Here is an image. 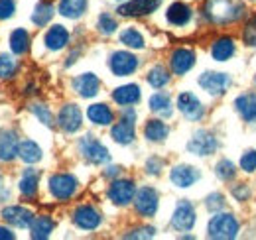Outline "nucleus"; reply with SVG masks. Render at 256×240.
<instances>
[{"label":"nucleus","instance_id":"nucleus-1","mask_svg":"<svg viewBox=\"0 0 256 240\" xmlns=\"http://www.w3.org/2000/svg\"><path fill=\"white\" fill-rule=\"evenodd\" d=\"M244 16V6L234 0H207L205 18L213 24H232Z\"/></svg>","mask_w":256,"mask_h":240},{"label":"nucleus","instance_id":"nucleus-2","mask_svg":"<svg viewBox=\"0 0 256 240\" xmlns=\"http://www.w3.org/2000/svg\"><path fill=\"white\" fill-rule=\"evenodd\" d=\"M207 230H209V238L230 240L238 234V220L228 212H221L209 220Z\"/></svg>","mask_w":256,"mask_h":240},{"label":"nucleus","instance_id":"nucleus-3","mask_svg":"<svg viewBox=\"0 0 256 240\" xmlns=\"http://www.w3.org/2000/svg\"><path fill=\"white\" fill-rule=\"evenodd\" d=\"M199 85L201 89L207 90L209 94H224L228 87L232 85V79L230 75L226 73H219V71H205L201 77H199Z\"/></svg>","mask_w":256,"mask_h":240},{"label":"nucleus","instance_id":"nucleus-4","mask_svg":"<svg viewBox=\"0 0 256 240\" xmlns=\"http://www.w3.org/2000/svg\"><path fill=\"white\" fill-rule=\"evenodd\" d=\"M79 152L83 154V158H85L87 162L96 164V166L108 162V158H110V156H108V150H106L96 138H93V136L81 138V142H79Z\"/></svg>","mask_w":256,"mask_h":240},{"label":"nucleus","instance_id":"nucleus-5","mask_svg":"<svg viewBox=\"0 0 256 240\" xmlns=\"http://www.w3.org/2000/svg\"><path fill=\"white\" fill-rule=\"evenodd\" d=\"M217 138L209 132V130H199V132H195L193 134V138L190 140V144H188V150L195 154V156H211V154H215L217 152Z\"/></svg>","mask_w":256,"mask_h":240},{"label":"nucleus","instance_id":"nucleus-6","mask_svg":"<svg viewBox=\"0 0 256 240\" xmlns=\"http://www.w3.org/2000/svg\"><path fill=\"white\" fill-rule=\"evenodd\" d=\"M50 191L56 199H69L73 197V193L77 191V180L73 176H67V174H58V176H52L50 178Z\"/></svg>","mask_w":256,"mask_h":240},{"label":"nucleus","instance_id":"nucleus-7","mask_svg":"<svg viewBox=\"0 0 256 240\" xmlns=\"http://www.w3.org/2000/svg\"><path fill=\"white\" fill-rule=\"evenodd\" d=\"M193 224H195V209L190 201H180L176 212L172 216V226L176 230H192Z\"/></svg>","mask_w":256,"mask_h":240},{"label":"nucleus","instance_id":"nucleus-8","mask_svg":"<svg viewBox=\"0 0 256 240\" xmlns=\"http://www.w3.org/2000/svg\"><path fill=\"white\" fill-rule=\"evenodd\" d=\"M134 207L142 216H152L158 210V193L152 187H142L136 193L134 199Z\"/></svg>","mask_w":256,"mask_h":240},{"label":"nucleus","instance_id":"nucleus-9","mask_svg":"<svg viewBox=\"0 0 256 240\" xmlns=\"http://www.w3.org/2000/svg\"><path fill=\"white\" fill-rule=\"evenodd\" d=\"M136 193V187L134 183L128 180H118L114 181L110 187H108V199L114 203V205H128L132 201Z\"/></svg>","mask_w":256,"mask_h":240},{"label":"nucleus","instance_id":"nucleus-10","mask_svg":"<svg viewBox=\"0 0 256 240\" xmlns=\"http://www.w3.org/2000/svg\"><path fill=\"white\" fill-rule=\"evenodd\" d=\"M138 67V60L128 52H116L110 56V69L116 77H126Z\"/></svg>","mask_w":256,"mask_h":240},{"label":"nucleus","instance_id":"nucleus-11","mask_svg":"<svg viewBox=\"0 0 256 240\" xmlns=\"http://www.w3.org/2000/svg\"><path fill=\"white\" fill-rule=\"evenodd\" d=\"M164 0H130L126 4L118 6V14L120 16H144V14H152Z\"/></svg>","mask_w":256,"mask_h":240},{"label":"nucleus","instance_id":"nucleus-12","mask_svg":"<svg viewBox=\"0 0 256 240\" xmlns=\"http://www.w3.org/2000/svg\"><path fill=\"white\" fill-rule=\"evenodd\" d=\"M81 110L75 106V104H65L64 108L60 110V116H58V124L62 126V130H65L67 134H73L81 128Z\"/></svg>","mask_w":256,"mask_h":240},{"label":"nucleus","instance_id":"nucleus-13","mask_svg":"<svg viewBox=\"0 0 256 240\" xmlns=\"http://www.w3.org/2000/svg\"><path fill=\"white\" fill-rule=\"evenodd\" d=\"M73 220L83 230H95L96 226L100 224V214L91 205H81L73 212Z\"/></svg>","mask_w":256,"mask_h":240},{"label":"nucleus","instance_id":"nucleus-14","mask_svg":"<svg viewBox=\"0 0 256 240\" xmlns=\"http://www.w3.org/2000/svg\"><path fill=\"white\" fill-rule=\"evenodd\" d=\"M178 108L190 120L203 118V104H201V100L195 94H192V92H182L178 96Z\"/></svg>","mask_w":256,"mask_h":240},{"label":"nucleus","instance_id":"nucleus-15","mask_svg":"<svg viewBox=\"0 0 256 240\" xmlns=\"http://www.w3.org/2000/svg\"><path fill=\"white\" fill-rule=\"evenodd\" d=\"M18 136L12 130H0V162H12L18 156Z\"/></svg>","mask_w":256,"mask_h":240},{"label":"nucleus","instance_id":"nucleus-16","mask_svg":"<svg viewBox=\"0 0 256 240\" xmlns=\"http://www.w3.org/2000/svg\"><path fill=\"white\" fill-rule=\"evenodd\" d=\"M2 218L18 228H26V226H32L36 216L32 214V210L24 209V207H8L2 210Z\"/></svg>","mask_w":256,"mask_h":240},{"label":"nucleus","instance_id":"nucleus-17","mask_svg":"<svg viewBox=\"0 0 256 240\" xmlns=\"http://www.w3.org/2000/svg\"><path fill=\"white\" fill-rule=\"evenodd\" d=\"M170 63H172V69H174L176 75H186L193 67V63H195V54H193L192 50L180 48V50H176L172 54Z\"/></svg>","mask_w":256,"mask_h":240},{"label":"nucleus","instance_id":"nucleus-18","mask_svg":"<svg viewBox=\"0 0 256 240\" xmlns=\"http://www.w3.org/2000/svg\"><path fill=\"white\" fill-rule=\"evenodd\" d=\"M98 87H100L98 77L93 75V73H83V75H79V77L73 81V89L77 90L81 96H85V98L95 96L96 92H98Z\"/></svg>","mask_w":256,"mask_h":240},{"label":"nucleus","instance_id":"nucleus-19","mask_svg":"<svg viewBox=\"0 0 256 240\" xmlns=\"http://www.w3.org/2000/svg\"><path fill=\"white\" fill-rule=\"evenodd\" d=\"M172 183L178 185V187H192L195 181L199 180V172L192 168V166H176L172 170Z\"/></svg>","mask_w":256,"mask_h":240},{"label":"nucleus","instance_id":"nucleus-20","mask_svg":"<svg viewBox=\"0 0 256 240\" xmlns=\"http://www.w3.org/2000/svg\"><path fill=\"white\" fill-rule=\"evenodd\" d=\"M234 108L246 122H256V94L246 92L234 100Z\"/></svg>","mask_w":256,"mask_h":240},{"label":"nucleus","instance_id":"nucleus-21","mask_svg":"<svg viewBox=\"0 0 256 240\" xmlns=\"http://www.w3.org/2000/svg\"><path fill=\"white\" fill-rule=\"evenodd\" d=\"M166 16H168V22H172L174 26H186L192 20V8L184 2H174L168 8Z\"/></svg>","mask_w":256,"mask_h":240},{"label":"nucleus","instance_id":"nucleus-22","mask_svg":"<svg viewBox=\"0 0 256 240\" xmlns=\"http://www.w3.org/2000/svg\"><path fill=\"white\" fill-rule=\"evenodd\" d=\"M110 134H112V140L114 142H118V144H130L134 140V136H136V132H134V120L122 118L120 122H116L112 126V130H110Z\"/></svg>","mask_w":256,"mask_h":240},{"label":"nucleus","instance_id":"nucleus-23","mask_svg":"<svg viewBox=\"0 0 256 240\" xmlns=\"http://www.w3.org/2000/svg\"><path fill=\"white\" fill-rule=\"evenodd\" d=\"M234 54V42L232 38L224 36V38H219L213 42V48H211V56L215 61H226L232 58Z\"/></svg>","mask_w":256,"mask_h":240},{"label":"nucleus","instance_id":"nucleus-24","mask_svg":"<svg viewBox=\"0 0 256 240\" xmlns=\"http://www.w3.org/2000/svg\"><path fill=\"white\" fill-rule=\"evenodd\" d=\"M69 42V32L65 30L64 26H54L50 28V32L46 34V46L48 50H54V52H60L64 50Z\"/></svg>","mask_w":256,"mask_h":240},{"label":"nucleus","instance_id":"nucleus-25","mask_svg":"<svg viewBox=\"0 0 256 240\" xmlns=\"http://www.w3.org/2000/svg\"><path fill=\"white\" fill-rule=\"evenodd\" d=\"M87 116H89V120H91L93 124H98V126H108V124L112 122V118H114L112 110H110L106 104H102V102L91 104V106L87 108Z\"/></svg>","mask_w":256,"mask_h":240},{"label":"nucleus","instance_id":"nucleus-26","mask_svg":"<svg viewBox=\"0 0 256 240\" xmlns=\"http://www.w3.org/2000/svg\"><path fill=\"white\" fill-rule=\"evenodd\" d=\"M112 98L114 102L126 106V104H134L140 100V87L138 85H124V87H118L112 92Z\"/></svg>","mask_w":256,"mask_h":240},{"label":"nucleus","instance_id":"nucleus-27","mask_svg":"<svg viewBox=\"0 0 256 240\" xmlns=\"http://www.w3.org/2000/svg\"><path fill=\"white\" fill-rule=\"evenodd\" d=\"M87 10V0H62L60 2V14L65 18H81Z\"/></svg>","mask_w":256,"mask_h":240},{"label":"nucleus","instance_id":"nucleus-28","mask_svg":"<svg viewBox=\"0 0 256 240\" xmlns=\"http://www.w3.org/2000/svg\"><path fill=\"white\" fill-rule=\"evenodd\" d=\"M168 134H170V130L162 120H148L144 126V136L150 142H162L168 138Z\"/></svg>","mask_w":256,"mask_h":240},{"label":"nucleus","instance_id":"nucleus-29","mask_svg":"<svg viewBox=\"0 0 256 240\" xmlns=\"http://www.w3.org/2000/svg\"><path fill=\"white\" fill-rule=\"evenodd\" d=\"M56 222L50 216H36L32 222V238L34 240H46L50 232L54 230Z\"/></svg>","mask_w":256,"mask_h":240},{"label":"nucleus","instance_id":"nucleus-30","mask_svg":"<svg viewBox=\"0 0 256 240\" xmlns=\"http://www.w3.org/2000/svg\"><path fill=\"white\" fill-rule=\"evenodd\" d=\"M38 183H40V172L38 170H26L22 174V180H20V191H22V195L34 197L36 191H38Z\"/></svg>","mask_w":256,"mask_h":240},{"label":"nucleus","instance_id":"nucleus-31","mask_svg":"<svg viewBox=\"0 0 256 240\" xmlns=\"http://www.w3.org/2000/svg\"><path fill=\"white\" fill-rule=\"evenodd\" d=\"M18 156H20L26 164H36V162L42 160V150H40V146H38L36 142L24 140V142L20 144V148H18Z\"/></svg>","mask_w":256,"mask_h":240},{"label":"nucleus","instance_id":"nucleus-32","mask_svg":"<svg viewBox=\"0 0 256 240\" xmlns=\"http://www.w3.org/2000/svg\"><path fill=\"white\" fill-rule=\"evenodd\" d=\"M10 48H12V52L18 54V56L26 54L28 48H30V36H28V32L26 30L12 32V36H10Z\"/></svg>","mask_w":256,"mask_h":240},{"label":"nucleus","instance_id":"nucleus-33","mask_svg":"<svg viewBox=\"0 0 256 240\" xmlns=\"http://www.w3.org/2000/svg\"><path fill=\"white\" fill-rule=\"evenodd\" d=\"M150 108L154 112H158L162 116H170L172 114V102H170V96L164 94V92H156L150 96Z\"/></svg>","mask_w":256,"mask_h":240},{"label":"nucleus","instance_id":"nucleus-34","mask_svg":"<svg viewBox=\"0 0 256 240\" xmlns=\"http://www.w3.org/2000/svg\"><path fill=\"white\" fill-rule=\"evenodd\" d=\"M52 18H54V6L48 4V2H40V4L36 6V10H34L32 22L38 24V26H46Z\"/></svg>","mask_w":256,"mask_h":240},{"label":"nucleus","instance_id":"nucleus-35","mask_svg":"<svg viewBox=\"0 0 256 240\" xmlns=\"http://www.w3.org/2000/svg\"><path fill=\"white\" fill-rule=\"evenodd\" d=\"M148 83H150L152 87H156V89H162L164 85H168V83H170V73H168V69H166L164 65L152 67L150 73H148Z\"/></svg>","mask_w":256,"mask_h":240},{"label":"nucleus","instance_id":"nucleus-36","mask_svg":"<svg viewBox=\"0 0 256 240\" xmlns=\"http://www.w3.org/2000/svg\"><path fill=\"white\" fill-rule=\"evenodd\" d=\"M120 42L128 48H134V50H142L144 48V38L136 30H132V28H128V30L120 34Z\"/></svg>","mask_w":256,"mask_h":240},{"label":"nucleus","instance_id":"nucleus-37","mask_svg":"<svg viewBox=\"0 0 256 240\" xmlns=\"http://www.w3.org/2000/svg\"><path fill=\"white\" fill-rule=\"evenodd\" d=\"M242 42L250 48H256V14H252L246 24H244V30H242Z\"/></svg>","mask_w":256,"mask_h":240},{"label":"nucleus","instance_id":"nucleus-38","mask_svg":"<svg viewBox=\"0 0 256 240\" xmlns=\"http://www.w3.org/2000/svg\"><path fill=\"white\" fill-rule=\"evenodd\" d=\"M215 174L224 181L232 180V178H234V174H236L234 164H232L230 160H221V162L217 164V168H215Z\"/></svg>","mask_w":256,"mask_h":240},{"label":"nucleus","instance_id":"nucleus-39","mask_svg":"<svg viewBox=\"0 0 256 240\" xmlns=\"http://www.w3.org/2000/svg\"><path fill=\"white\" fill-rule=\"evenodd\" d=\"M16 73V63L10 56H0V79H8Z\"/></svg>","mask_w":256,"mask_h":240},{"label":"nucleus","instance_id":"nucleus-40","mask_svg":"<svg viewBox=\"0 0 256 240\" xmlns=\"http://www.w3.org/2000/svg\"><path fill=\"white\" fill-rule=\"evenodd\" d=\"M32 112L46 126H54V116H52V112H50V108L46 104H32Z\"/></svg>","mask_w":256,"mask_h":240},{"label":"nucleus","instance_id":"nucleus-41","mask_svg":"<svg viewBox=\"0 0 256 240\" xmlns=\"http://www.w3.org/2000/svg\"><path fill=\"white\" fill-rule=\"evenodd\" d=\"M240 170L246 172V174L256 172V150L244 152V156L240 158Z\"/></svg>","mask_w":256,"mask_h":240},{"label":"nucleus","instance_id":"nucleus-42","mask_svg":"<svg viewBox=\"0 0 256 240\" xmlns=\"http://www.w3.org/2000/svg\"><path fill=\"white\" fill-rule=\"evenodd\" d=\"M116 28L118 26H116V22H114V18L110 14H100V18H98V30L108 36V34H112Z\"/></svg>","mask_w":256,"mask_h":240},{"label":"nucleus","instance_id":"nucleus-43","mask_svg":"<svg viewBox=\"0 0 256 240\" xmlns=\"http://www.w3.org/2000/svg\"><path fill=\"white\" fill-rule=\"evenodd\" d=\"M205 205H207V209H209V210L223 209V207H224V197L221 195V193H213V195H209V197H207Z\"/></svg>","mask_w":256,"mask_h":240},{"label":"nucleus","instance_id":"nucleus-44","mask_svg":"<svg viewBox=\"0 0 256 240\" xmlns=\"http://www.w3.org/2000/svg\"><path fill=\"white\" fill-rule=\"evenodd\" d=\"M14 10H16L14 0H0V20H8V18H12Z\"/></svg>","mask_w":256,"mask_h":240},{"label":"nucleus","instance_id":"nucleus-45","mask_svg":"<svg viewBox=\"0 0 256 240\" xmlns=\"http://www.w3.org/2000/svg\"><path fill=\"white\" fill-rule=\"evenodd\" d=\"M154 226H144V228H138V230H132L124 234V238H152L154 236Z\"/></svg>","mask_w":256,"mask_h":240},{"label":"nucleus","instance_id":"nucleus-46","mask_svg":"<svg viewBox=\"0 0 256 240\" xmlns=\"http://www.w3.org/2000/svg\"><path fill=\"white\" fill-rule=\"evenodd\" d=\"M232 195H234L238 201H246V199H248V195H250V189H248L244 183H238V185L232 189Z\"/></svg>","mask_w":256,"mask_h":240},{"label":"nucleus","instance_id":"nucleus-47","mask_svg":"<svg viewBox=\"0 0 256 240\" xmlns=\"http://www.w3.org/2000/svg\"><path fill=\"white\" fill-rule=\"evenodd\" d=\"M162 170V162L158 158H150L148 160V164H146V172L148 174H152V176H158Z\"/></svg>","mask_w":256,"mask_h":240},{"label":"nucleus","instance_id":"nucleus-48","mask_svg":"<svg viewBox=\"0 0 256 240\" xmlns=\"http://www.w3.org/2000/svg\"><path fill=\"white\" fill-rule=\"evenodd\" d=\"M0 240H14V232L6 226H0Z\"/></svg>","mask_w":256,"mask_h":240},{"label":"nucleus","instance_id":"nucleus-49","mask_svg":"<svg viewBox=\"0 0 256 240\" xmlns=\"http://www.w3.org/2000/svg\"><path fill=\"white\" fill-rule=\"evenodd\" d=\"M118 172H120V168H108L106 176H118Z\"/></svg>","mask_w":256,"mask_h":240},{"label":"nucleus","instance_id":"nucleus-50","mask_svg":"<svg viewBox=\"0 0 256 240\" xmlns=\"http://www.w3.org/2000/svg\"><path fill=\"white\" fill-rule=\"evenodd\" d=\"M4 197H8V191H6V189H2V187H0V201H2V199H4Z\"/></svg>","mask_w":256,"mask_h":240}]
</instances>
